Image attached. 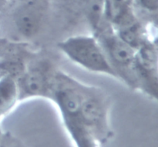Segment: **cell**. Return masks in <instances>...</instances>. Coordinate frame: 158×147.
Here are the masks:
<instances>
[{
    "mask_svg": "<svg viewBox=\"0 0 158 147\" xmlns=\"http://www.w3.org/2000/svg\"><path fill=\"white\" fill-rule=\"evenodd\" d=\"M92 35L100 43L115 78L131 89L138 90L134 71L135 50L117 35L112 26L105 19Z\"/></svg>",
    "mask_w": 158,
    "mask_h": 147,
    "instance_id": "obj_1",
    "label": "cell"
},
{
    "mask_svg": "<svg viewBox=\"0 0 158 147\" xmlns=\"http://www.w3.org/2000/svg\"><path fill=\"white\" fill-rule=\"evenodd\" d=\"M110 100L100 88L88 86L82 100L80 118L83 126L98 143H105L113 137L109 122Z\"/></svg>",
    "mask_w": 158,
    "mask_h": 147,
    "instance_id": "obj_2",
    "label": "cell"
},
{
    "mask_svg": "<svg viewBox=\"0 0 158 147\" xmlns=\"http://www.w3.org/2000/svg\"><path fill=\"white\" fill-rule=\"evenodd\" d=\"M57 46L69 59L86 70L115 78L100 43L92 34L68 37Z\"/></svg>",
    "mask_w": 158,
    "mask_h": 147,
    "instance_id": "obj_3",
    "label": "cell"
},
{
    "mask_svg": "<svg viewBox=\"0 0 158 147\" xmlns=\"http://www.w3.org/2000/svg\"><path fill=\"white\" fill-rule=\"evenodd\" d=\"M57 69L50 59L37 54L29 60L26 71L17 80L19 102L33 98L51 100Z\"/></svg>",
    "mask_w": 158,
    "mask_h": 147,
    "instance_id": "obj_4",
    "label": "cell"
},
{
    "mask_svg": "<svg viewBox=\"0 0 158 147\" xmlns=\"http://www.w3.org/2000/svg\"><path fill=\"white\" fill-rule=\"evenodd\" d=\"M9 12L17 34L24 40L32 39L47 23L52 14V0H15L6 13Z\"/></svg>",
    "mask_w": 158,
    "mask_h": 147,
    "instance_id": "obj_5",
    "label": "cell"
},
{
    "mask_svg": "<svg viewBox=\"0 0 158 147\" xmlns=\"http://www.w3.org/2000/svg\"><path fill=\"white\" fill-rule=\"evenodd\" d=\"M52 12L67 22H84L91 34L104 21L103 0H52Z\"/></svg>",
    "mask_w": 158,
    "mask_h": 147,
    "instance_id": "obj_6",
    "label": "cell"
},
{
    "mask_svg": "<svg viewBox=\"0 0 158 147\" xmlns=\"http://www.w3.org/2000/svg\"><path fill=\"white\" fill-rule=\"evenodd\" d=\"M134 71L138 84V90L157 100L158 98L157 39L148 40L135 51Z\"/></svg>",
    "mask_w": 158,
    "mask_h": 147,
    "instance_id": "obj_7",
    "label": "cell"
},
{
    "mask_svg": "<svg viewBox=\"0 0 158 147\" xmlns=\"http://www.w3.org/2000/svg\"><path fill=\"white\" fill-rule=\"evenodd\" d=\"M104 19L114 29L137 18L133 8V0H103Z\"/></svg>",
    "mask_w": 158,
    "mask_h": 147,
    "instance_id": "obj_8",
    "label": "cell"
},
{
    "mask_svg": "<svg viewBox=\"0 0 158 147\" xmlns=\"http://www.w3.org/2000/svg\"><path fill=\"white\" fill-rule=\"evenodd\" d=\"M19 102L16 80L9 77L0 79V118L12 110Z\"/></svg>",
    "mask_w": 158,
    "mask_h": 147,
    "instance_id": "obj_9",
    "label": "cell"
},
{
    "mask_svg": "<svg viewBox=\"0 0 158 147\" xmlns=\"http://www.w3.org/2000/svg\"><path fill=\"white\" fill-rule=\"evenodd\" d=\"M133 8L140 21L157 27L158 0H133Z\"/></svg>",
    "mask_w": 158,
    "mask_h": 147,
    "instance_id": "obj_10",
    "label": "cell"
},
{
    "mask_svg": "<svg viewBox=\"0 0 158 147\" xmlns=\"http://www.w3.org/2000/svg\"><path fill=\"white\" fill-rule=\"evenodd\" d=\"M31 59L21 56H9L0 59V79L9 77L17 81L24 73L28 63Z\"/></svg>",
    "mask_w": 158,
    "mask_h": 147,
    "instance_id": "obj_11",
    "label": "cell"
},
{
    "mask_svg": "<svg viewBox=\"0 0 158 147\" xmlns=\"http://www.w3.org/2000/svg\"><path fill=\"white\" fill-rule=\"evenodd\" d=\"M1 136H2V132L1 130H0V139H1Z\"/></svg>",
    "mask_w": 158,
    "mask_h": 147,
    "instance_id": "obj_12",
    "label": "cell"
}]
</instances>
